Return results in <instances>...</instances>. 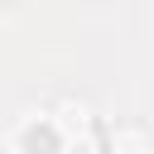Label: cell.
Listing matches in <instances>:
<instances>
[{"instance_id": "6da1fadb", "label": "cell", "mask_w": 154, "mask_h": 154, "mask_svg": "<svg viewBox=\"0 0 154 154\" xmlns=\"http://www.w3.org/2000/svg\"><path fill=\"white\" fill-rule=\"evenodd\" d=\"M24 149H29V154H53V149H58V135H53L48 125H29V130H24Z\"/></svg>"}]
</instances>
